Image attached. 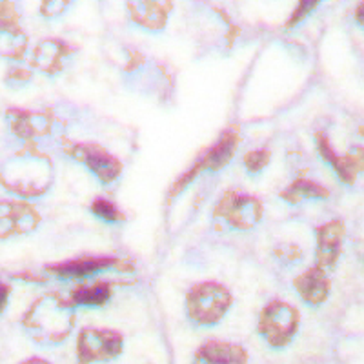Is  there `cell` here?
Here are the masks:
<instances>
[{
	"label": "cell",
	"mask_w": 364,
	"mask_h": 364,
	"mask_svg": "<svg viewBox=\"0 0 364 364\" xmlns=\"http://www.w3.org/2000/svg\"><path fill=\"white\" fill-rule=\"evenodd\" d=\"M75 326L73 302L58 294H46L29 306L22 317V328L38 346H58L70 337Z\"/></svg>",
	"instance_id": "6da1fadb"
},
{
	"label": "cell",
	"mask_w": 364,
	"mask_h": 364,
	"mask_svg": "<svg viewBox=\"0 0 364 364\" xmlns=\"http://www.w3.org/2000/svg\"><path fill=\"white\" fill-rule=\"evenodd\" d=\"M55 170L50 157L26 148L0 164V184L21 199H37L53 186Z\"/></svg>",
	"instance_id": "7a4b0ae2"
},
{
	"label": "cell",
	"mask_w": 364,
	"mask_h": 364,
	"mask_svg": "<svg viewBox=\"0 0 364 364\" xmlns=\"http://www.w3.org/2000/svg\"><path fill=\"white\" fill-rule=\"evenodd\" d=\"M233 304L232 291L219 282H199L186 295V315L195 326L219 324Z\"/></svg>",
	"instance_id": "3957f363"
},
{
	"label": "cell",
	"mask_w": 364,
	"mask_h": 364,
	"mask_svg": "<svg viewBox=\"0 0 364 364\" xmlns=\"http://www.w3.org/2000/svg\"><path fill=\"white\" fill-rule=\"evenodd\" d=\"M262 213H264V208H262L261 199L235 190L226 191L213 211L217 220L235 232H250L259 226L262 220Z\"/></svg>",
	"instance_id": "277c9868"
},
{
	"label": "cell",
	"mask_w": 364,
	"mask_h": 364,
	"mask_svg": "<svg viewBox=\"0 0 364 364\" xmlns=\"http://www.w3.org/2000/svg\"><path fill=\"white\" fill-rule=\"evenodd\" d=\"M299 311L291 304L272 301L259 315V336L268 346L286 348L299 330Z\"/></svg>",
	"instance_id": "5b68a950"
},
{
	"label": "cell",
	"mask_w": 364,
	"mask_h": 364,
	"mask_svg": "<svg viewBox=\"0 0 364 364\" xmlns=\"http://www.w3.org/2000/svg\"><path fill=\"white\" fill-rule=\"evenodd\" d=\"M239 142H240L239 133L233 132V129L224 132L223 135L219 136V141L211 146L208 151H204V154L195 161V164L191 166L190 170H188L186 173L182 175V177L175 182L173 188H171V197H175V195H178L181 191L186 190L191 182H193V178L199 177L203 171H211V173H215V171L223 170L224 166L230 164V161H232L233 155H235Z\"/></svg>",
	"instance_id": "8992f818"
},
{
	"label": "cell",
	"mask_w": 364,
	"mask_h": 364,
	"mask_svg": "<svg viewBox=\"0 0 364 364\" xmlns=\"http://www.w3.org/2000/svg\"><path fill=\"white\" fill-rule=\"evenodd\" d=\"M64 154L87 168L102 184H113L122 175V162L99 144L64 142Z\"/></svg>",
	"instance_id": "52a82bcc"
},
{
	"label": "cell",
	"mask_w": 364,
	"mask_h": 364,
	"mask_svg": "<svg viewBox=\"0 0 364 364\" xmlns=\"http://www.w3.org/2000/svg\"><path fill=\"white\" fill-rule=\"evenodd\" d=\"M124 350V337L104 328H84L77 339V359L80 363L113 360Z\"/></svg>",
	"instance_id": "ba28073f"
},
{
	"label": "cell",
	"mask_w": 364,
	"mask_h": 364,
	"mask_svg": "<svg viewBox=\"0 0 364 364\" xmlns=\"http://www.w3.org/2000/svg\"><path fill=\"white\" fill-rule=\"evenodd\" d=\"M128 18L146 33H162L173 13V0H126Z\"/></svg>",
	"instance_id": "9c48e42d"
},
{
	"label": "cell",
	"mask_w": 364,
	"mask_h": 364,
	"mask_svg": "<svg viewBox=\"0 0 364 364\" xmlns=\"http://www.w3.org/2000/svg\"><path fill=\"white\" fill-rule=\"evenodd\" d=\"M41 224V215L24 200H0V240L28 235Z\"/></svg>",
	"instance_id": "30bf717a"
},
{
	"label": "cell",
	"mask_w": 364,
	"mask_h": 364,
	"mask_svg": "<svg viewBox=\"0 0 364 364\" xmlns=\"http://www.w3.org/2000/svg\"><path fill=\"white\" fill-rule=\"evenodd\" d=\"M77 48L63 38H44L33 48L31 66L46 77H57L73 60Z\"/></svg>",
	"instance_id": "8fae6325"
},
{
	"label": "cell",
	"mask_w": 364,
	"mask_h": 364,
	"mask_svg": "<svg viewBox=\"0 0 364 364\" xmlns=\"http://www.w3.org/2000/svg\"><path fill=\"white\" fill-rule=\"evenodd\" d=\"M108 269H132V266H126L115 257H79V259H71V261L58 262L53 266H46V272L60 281L87 279Z\"/></svg>",
	"instance_id": "7c38bea8"
},
{
	"label": "cell",
	"mask_w": 364,
	"mask_h": 364,
	"mask_svg": "<svg viewBox=\"0 0 364 364\" xmlns=\"http://www.w3.org/2000/svg\"><path fill=\"white\" fill-rule=\"evenodd\" d=\"M6 122H8L9 132L13 135L28 142L44 139L53 132V119L48 113L31 112V109H8Z\"/></svg>",
	"instance_id": "4fadbf2b"
},
{
	"label": "cell",
	"mask_w": 364,
	"mask_h": 364,
	"mask_svg": "<svg viewBox=\"0 0 364 364\" xmlns=\"http://www.w3.org/2000/svg\"><path fill=\"white\" fill-rule=\"evenodd\" d=\"M317 148L321 157L326 161V164L331 166V170L336 171L341 182H344V184H353L355 182V178L363 171V149L359 148L352 154L339 155L333 149V146L330 144V139L323 133L317 135Z\"/></svg>",
	"instance_id": "5bb4252c"
},
{
	"label": "cell",
	"mask_w": 364,
	"mask_h": 364,
	"mask_svg": "<svg viewBox=\"0 0 364 364\" xmlns=\"http://www.w3.org/2000/svg\"><path fill=\"white\" fill-rule=\"evenodd\" d=\"M317 235V266L323 269H331L336 266L341 252H343V242L346 237V226L343 220L333 219L330 223H324L315 230Z\"/></svg>",
	"instance_id": "9a60e30c"
},
{
	"label": "cell",
	"mask_w": 364,
	"mask_h": 364,
	"mask_svg": "<svg viewBox=\"0 0 364 364\" xmlns=\"http://www.w3.org/2000/svg\"><path fill=\"white\" fill-rule=\"evenodd\" d=\"M295 290H297L299 297L302 301L310 304V306H318L323 304L324 301L330 295L331 282L328 277V272L323 268H310L308 272H304L302 275H299L294 282Z\"/></svg>",
	"instance_id": "2e32d148"
},
{
	"label": "cell",
	"mask_w": 364,
	"mask_h": 364,
	"mask_svg": "<svg viewBox=\"0 0 364 364\" xmlns=\"http://www.w3.org/2000/svg\"><path fill=\"white\" fill-rule=\"evenodd\" d=\"M197 363H246L248 353L240 344L224 341H208L193 357Z\"/></svg>",
	"instance_id": "e0dca14e"
},
{
	"label": "cell",
	"mask_w": 364,
	"mask_h": 364,
	"mask_svg": "<svg viewBox=\"0 0 364 364\" xmlns=\"http://www.w3.org/2000/svg\"><path fill=\"white\" fill-rule=\"evenodd\" d=\"M28 51V35L18 24H2L0 22V58L6 60H22Z\"/></svg>",
	"instance_id": "ac0fdd59"
},
{
	"label": "cell",
	"mask_w": 364,
	"mask_h": 364,
	"mask_svg": "<svg viewBox=\"0 0 364 364\" xmlns=\"http://www.w3.org/2000/svg\"><path fill=\"white\" fill-rule=\"evenodd\" d=\"M328 197H330L328 188H324L318 182L310 181V178H297L284 191H281V199L288 204H294V206L304 203V200H321L328 199Z\"/></svg>",
	"instance_id": "d6986e66"
},
{
	"label": "cell",
	"mask_w": 364,
	"mask_h": 364,
	"mask_svg": "<svg viewBox=\"0 0 364 364\" xmlns=\"http://www.w3.org/2000/svg\"><path fill=\"white\" fill-rule=\"evenodd\" d=\"M113 297L112 282H95L91 286H84L75 290L71 295V302L82 308H102Z\"/></svg>",
	"instance_id": "ffe728a7"
},
{
	"label": "cell",
	"mask_w": 364,
	"mask_h": 364,
	"mask_svg": "<svg viewBox=\"0 0 364 364\" xmlns=\"http://www.w3.org/2000/svg\"><path fill=\"white\" fill-rule=\"evenodd\" d=\"M90 211L97 219L106 224H119L124 220V213L120 211V208L109 199H104V197H99V199L93 200L90 204Z\"/></svg>",
	"instance_id": "44dd1931"
},
{
	"label": "cell",
	"mask_w": 364,
	"mask_h": 364,
	"mask_svg": "<svg viewBox=\"0 0 364 364\" xmlns=\"http://www.w3.org/2000/svg\"><path fill=\"white\" fill-rule=\"evenodd\" d=\"M269 161H272V154L268 149H253V151H248L242 159V164H245V170L248 171L252 177L262 173V171L268 168Z\"/></svg>",
	"instance_id": "7402d4cb"
},
{
	"label": "cell",
	"mask_w": 364,
	"mask_h": 364,
	"mask_svg": "<svg viewBox=\"0 0 364 364\" xmlns=\"http://www.w3.org/2000/svg\"><path fill=\"white\" fill-rule=\"evenodd\" d=\"M75 0H42L41 2V15L46 21H55L63 17L64 13L73 6Z\"/></svg>",
	"instance_id": "603a6c76"
},
{
	"label": "cell",
	"mask_w": 364,
	"mask_h": 364,
	"mask_svg": "<svg viewBox=\"0 0 364 364\" xmlns=\"http://www.w3.org/2000/svg\"><path fill=\"white\" fill-rule=\"evenodd\" d=\"M273 255H275V259H277L281 264H286V266L301 264L302 261L301 246L288 245V242H284V245L277 246V248L273 250Z\"/></svg>",
	"instance_id": "cb8c5ba5"
},
{
	"label": "cell",
	"mask_w": 364,
	"mask_h": 364,
	"mask_svg": "<svg viewBox=\"0 0 364 364\" xmlns=\"http://www.w3.org/2000/svg\"><path fill=\"white\" fill-rule=\"evenodd\" d=\"M33 79V73L26 68H11V70L6 71V77H4V84L6 86L13 87V90H21V87L28 86Z\"/></svg>",
	"instance_id": "d4e9b609"
},
{
	"label": "cell",
	"mask_w": 364,
	"mask_h": 364,
	"mask_svg": "<svg viewBox=\"0 0 364 364\" xmlns=\"http://www.w3.org/2000/svg\"><path fill=\"white\" fill-rule=\"evenodd\" d=\"M21 4L18 0H0V22L2 24H18Z\"/></svg>",
	"instance_id": "484cf974"
},
{
	"label": "cell",
	"mask_w": 364,
	"mask_h": 364,
	"mask_svg": "<svg viewBox=\"0 0 364 364\" xmlns=\"http://www.w3.org/2000/svg\"><path fill=\"white\" fill-rule=\"evenodd\" d=\"M321 2H323V0H299V6L295 8V11H294V15H291L290 21H288V28H291V26H297L299 22H302L306 17H310L311 11H314V9L317 8Z\"/></svg>",
	"instance_id": "4316f807"
},
{
	"label": "cell",
	"mask_w": 364,
	"mask_h": 364,
	"mask_svg": "<svg viewBox=\"0 0 364 364\" xmlns=\"http://www.w3.org/2000/svg\"><path fill=\"white\" fill-rule=\"evenodd\" d=\"M9 295H11V288H9L8 282L0 279V314H4V310L8 308Z\"/></svg>",
	"instance_id": "83f0119b"
}]
</instances>
